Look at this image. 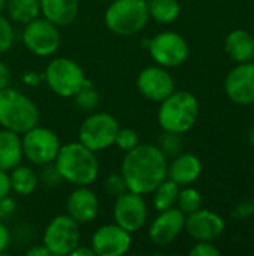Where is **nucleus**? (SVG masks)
Listing matches in <instances>:
<instances>
[{
    "label": "nucleus",
    "instance_id": "f257e3e1",
    "mask_svg": "<svg viewBox=\"0 0 254 256\" xmlns=\"http://www.w3.org/2000/svg\"><path fill=\"white\" fill-rule=\"evenodd\" d=\"M121 176L129 190L151 194L168 176V158L154 144H138L126 152Z\"/></svg>",
    "mask_w": 254,
    "mask_h": 256
},
{
    "label": "nucleus",
    "instance_id": "f03ea898",
    "mask_svg": "<svg viewBox=\"0 0 254 256\" xmlns=\"http://www.w3.org/2000/svg\"><path fill=\"white\" fill-rule=\"evenodd\" d=\"M54 164L63 180L75 186H88L99 174L96 152L90 150L79 141L61 146Z\"/></svg>",
    "mask_w": 254,
    "mask_h": 256
},
{
    "label": "nucleus",
    "instance_id": "7ed1b4c3",
    "mask_svg": "<svg viewBox=\"0 0 254 256\" xmlns=\"http://www.w3.org/2000/svg\"><path fill=\"white\" fill-rule=\"evenodd\" d=\"M199 116L198 99L189 92H172L160 102L157 120L163 130L184 134L193 128Z\"/></svg>",
    "mask_w": 254,
    "mask_h": 256
},
{
    "label": "nucleus",
    "instance_id": "20e7f679",
    "mask_svg": "<svg viewBox=\"0 0 254 256\" xmlns=\"http://www.w3.org/2000/svg\"><path fill=\"white\" fill-rule=\"evenodd\" d=\"M39 123V110L36 104L13 88L0 90V126L19 135Z\"/></svg>",
    "mask_w": 254,
    "mask_h": 256
},
{
    "label": "nucleus",
    "instance_id": "39448f33",
    "mask_svg": "<svg viewBox=\"0 0 254 256\" xmlns=\"http://www.w3.org/2000/svg\"><path fill=\"white\" fill-rule=\"evenodd\" d=\"M150 20L147 0H114L105 12L106 27L120 36H132L145 28Z\"/></svg>",
    "mask_w": 254,
    "mask_h": 256
},
{
    "label": "nucleus",
    "instance_id": "423d86ee",
    "mask_svg": "<svg viewBox=\"0 0 254 256\" xmlns=\"http://www.w3.org/2000/svg\"><path fill=\"white\" fill-rule=\"evenodd\" d=\"M48 87L61 98H73L88 81L82 68L72 58L58 57L49 62L43 75Z\"/></svg>",
    "mask_w": 254,
    "mask_h": 256
},
{
    "label": "nucleus",
    "instance_id": "0eeeda50",
    "mask_svg": "<svg viewBox=\"0 0 254 256\" xmlns=\"http://www.w3.org/2000/svg\"><path fill=\"white\" fill-rule=\"evenodd\" d=\"M22 156L34 165H46L55 160L61 147L55 132L39 124L22 134Z\"/></svg>",
    "mask_w": 254,
    "mask_h": 256
},
{
    "label": "nucleus",
    "instance_id": "6e6552de",
    "mask_svg": "<svg viewBox=\"0 0 254 256\" xmlns=\"http://www.w3.org/2000/svg\"><path fill=\"white\" fill-rule=\"evenodd\" d=\"M120 124L109 112L90 114L79 128V142L93 152H102L115 141Z\"/></svg>",
    "mask_w": 254,
    "mask_h": 256
},
{
    "label": "nucleus",
    "instance_id": "1a4fd4ad",
    "mask_svg": "<svg viewBox=\"0 0 254 256\" xmlns=\"http://www.w3.org/2000/svg\"><path fill=\"white\" fill-rule=\"evenodd\" d=\"M79 224L69 214H58L45 228L43 246L54 256L70 255L79 244Z\"/></svg>",
    "mask_w": 254,
    "mask_h": 256
},
{
    "label": "nucleus",
    "instance_id": "9d476101",
    "mask_svg": "<svg viewBox=\"0 0 254 256\" xmlns=\"http://www.w3.org/2000/svg\"><path fill=\"white\" fill-rule=\"evenodd\" d=\"M22 42L25 48L37 57L52 56L61 42L58 27L46 18L36 16L25 22L22 30Z\"/></svg>",
    "mask_w": 254,
    "mask_h": 256
},
{
    "label": "nucleus",
    "instance_id": "9b49d317",
    "mask_svg": "<svg viewBox=\"0 0 254 256\" xmlns=\"http://www.w3.org/2000/svg\"><path fill=\"white\" fill-rule=\"evenodd\" d=\"M148 50L153 60L163 68H178L189 56L186 39L174 32H162L148 39Z\"/></svg>",
    "mask_w": 254,
    "mask_h": 256
},
{
    "label": "nucleus",
    "instance_id": "f8f14e48",
    "mask_svg": "<svg viewBox=\"0 0 254 256\" xmlns=\"http://www.w3.org/2000/svg\"><path fill=\"white\" fill-rule=\"evenodd\" d=\"M147 216L148 212L144 195L126 190L124 194L115 198L114 220L117 225L129 231L130 234L139 231L145 225Z\"/></svg>",
    "mask_w": 254,
    "mask_h": 256
},
{
    "label": "nucleus",
    "instance_id": "ddd939ff",
    "mask_svg": "<svg viewBox=\"0 0 254 256\" xmlns=\"http://www.w3.org/2000/svg\"><path fill=\"white\" fill-rule=\"evenodd\" d=\"M132 234L117 224L102 225L91 237V249L96 256H121L129 252Z\"/></svg>",
    "mask_w": 254,
    "mask_h": 256
},
{
    "label": "nucleus",
    "instance_id": "4468645a",
    "mask_svg": "<svg viewBox=\"0 0 254 256\" xmlns=\"http://www.w3.org/2000/svg\"><path fill=\"white\" fill-rule=\"evenodd\" d=\"M136 87L139 93L148 100L162 102L175 90V82L166 68L150 66L139 72Z\"/></svg>",
    "mask_w": 254,
    "mask_h": 256
},
{
    "label": "nucleus",
    "instance_id": "2eb2a0df",
    "mask_svg": "<svg viewBox=\"0 0 254 256\" xmlns=\"http://www.w3.org/2000/svg\"><path fill=\"white\" fill-rule=\"evenodd\" d=\"M226 94L238 105L254 104V63L244 62L235 66L225 81Z\"/></svg>",
    "mask_w": 254,
    "mask_h": 256
},
{
    "label": "nucleus",
    "instance_id": "dca6fc26",
    "mask_svg": "<svg viewBox=\"0 0 254 256\" xmlns=\"http://www.w3.org/2000/svg\"><path fill=\"white\" fill-rule=\"evenodd\" d=\"M184 224L186 214L178 207L163 210L150 225V240L157 246H168L181 234V231L184 230Z\"/></svg>",
    "mask_w": 254,
    "mask_h": 256
},
{
    "label": "nucleus",
    "instance_id": "f3484780",
    "mask_svg": "<svg viewBox=\"0 0 254 256\" xmlns=\"http://www.w3.org/2000/svg\"><path fill=\"white\" fill-rule=\"evenodd\" d=\"M184 228L198 242H214L225 231V220L210 210H196L186 218Z\"/></svg>",
    "mask_w": 254,
    "mask_h": 256
},
{
    "label": "nucleus",
    "instance_id": "a211bd4d",
    "mask_svg": "<svg viewBox=\"0 0 254 256\" xmlns=\"http://www.w3.org/2000/svg\"><path fill=\"white\" fill-rule=\"evenodd\" d=\"M67 214L78 224H90L99 214V200L88 186H76L66 201Z\"/></svg>",
    "mask_w": 254,
    "mask_h": 256
},
{
    "label": "nucleus",
    "instance_id": "6ab92c4d",
    "mask_svg": "<svg viewBox=\"0 0 254 256\" xmlns=\"http://www.w3.org/2000/svg\"><path fill=\"white\" fill-rule=\"evenodd\" d=\"M202 172V164L198 156L192 153L177 156L171 165L168 164V178L175 182L178 186H187L199 178Z\"/></svg>",
    "mask_w": 254,
    "mask_h": 256
},
{
    "label": "nucleus",
    "instance_id": "aec40b11",
    "mask_svg": "<svg viewBox=\"0 0 254 256\" xmlns=\"http://www.w3.org/2000/svg\"><path fill=\"white\" fill-rule=\"evenodd\" d=\"M39 4L43 18L57 27L73 22L79 8L78 0H39Z\"/></svg>",
    "mask_w": 254,
    "mask_h": 256
},
{
    "label": "nucleus",
    "instance_id": "412c9836",
    "mask_svg": "<svg viewBox=\"0 0 254 256\" xmlns=\"http://www.w3.org/2000/svg\"><path fill=\"white\" fill-rule=\"evenodd\" d=\"M22 159V144L19 134L1 129L0 130V170L9 172L19 165Z\"/></svg>",
    "mask_w": 254,
    "mask_h": 256
},
{
    "label": "nucleus",
    "instance_id": "4be33fe9",
    "mask_svg": "<svg viewBox=\"0 0 254 256\" xmlns=\"http://www.w3.org/2000/svg\"><path fill=\"white\" fill-rule=\"evenodd\" d=\"M225 50L238 63L250 62L254 57V38L243 28L234 30L225 40Z\"/></svg>",
    "mask_w": 254,
    "mask_h": 256
},
{
    "label": "nucleus",
    "instance_id": "5701e85b",
    "mask_svg": "<svg viewBox=\"0 0 254 256\" xmlns=\"http://www.w3.org/2000/svg\"><path fill=\"white\" fill-rule=\"evenodd\" d=\"M9 182H10V190H13L16 195L27 196L36 190L39 178L31 168L18 165L9 171Z\"/></svg>",
    "mask_w": 254,
    "mask_h": 256
},
{
    "label": "nucleus",
    "instance_id": "b1692460",
    "mask_svg": "<svg viewBox=\"0 0 254 256\" xmlns=\"http://www.w3.org/2000/svg\"><path fill=\"white\" fill-rule=\"evenodd\" d=\"M147 6L150 18L160 24L174 22L181 12L180 3L177 0H150L147 2Z\"/></svg>",
    "mask_w": 254,
    "mask_h": 256
},
{
    "label": "nucleus",
    "instance_id": "393cba45",
    "mask_svg": "<svg viewBox=\"0 0 254 256\" xmlns=\"http://www.w3.org/2000/svg\"><path fill=\"white\" fill-rule=\"evenodd\" d=\"M153 206L157 212L168 210L177 204V198L180 194V186L171 178H165L153 192Z\"/></svg>",
    "mask_w": 254,
    "mask_h": 256
},
{
    "label": "nucleus",
    "instance_id": "a878e982",
    "mask_svg": "<svg viewBox=\"0 0 254 256\" xmlns=\"http://www.w3.org/2000/svg\"><path fill=\"white\" fill-rule=\"evenodd\" d=\"M6 9L9 16L16 22H28L39 16V0H6Z\"/></svg>",
    "mask_w": 254,
    "mask_h": 256
},
{
    "label": "nucleus",
    "instance_id": "bb28decb",
    "mask_svg": "<svg viewBox=\"0 0 254 256\" xmlns=\"http://www.w3.org/2000/svg\"><path fill=\"white\" fill-rule=\"evenodd\" d=\"M73 98L75 105L82 111H93L99 104V93L94 90L90 81H87Z\"/></svg>",
    "mask_w": 254,
    "mask_h": 256
},
{
    "label": "nucleus",
    "instance_id": "cd10ccee",
    "mask_svg": "<svg viewBox=\"0 0 254 256\" xmlns=\"http://www.w3.org/2000/svg\"><path fill=\"white\" fill-rule=\"evenodd\" d=\"M177 206L178 208L184 213V214H190L196 210L201 208L202 206V196L196 189L192 188H186L178 194L177 198Z\"/></svg>",
    "mask_w": 254,
    "mask_h": 256
},
{
    "label": "nucleus",
    "instance_id": "c85d7f7f",
    "mask_svg": "<svg viewBox=\"0 0 254 256\" xmlns=\"http://www.w3.org/2000/svg\"><path fill=\"white\" fill-rule=\"evenodd\" d=\"M157 147L165 153L166 158L168 156H177L181 152V147H183V141H181L180 134L163 130V134L159 138Z\"/></svg>",
    "mask_w": 254,
    "mask_h": 256
},
{
    "label": "nucleus",
    "instance_id": "c756f323",
    "mask_svg": "<svg viewBox=\"0 0 254 256\" xmlns=\"http://www.w3.org/2000/svg\"><path fill=\"white\" fill-rule=\"evenodd\" d=\"M114 144H117V147L123 152H129L133 147H136L139 144V138L136 130L130 129V128H120L115 136Z\"/></svg>",
    "mask_w": 254,
    "mask_h": 256
},
{
    "label": "nucleus",
    "instance_id": "7c9ffc66",
    "mask_svg": "<svg viewBox=\"0 0 254 256\" xmlns=\"http://www.w3.org/2000/svg\"><path fill=\"white\" fill-rule=\"evenodd\" d=\"M13 45V28L7 18L0 14V54L10 50Z\"/></svg>",
    "mask_w": 254,
    "mask_h": 256
},
{
    "label": "nucleus",
    "instance_id": "2f4dec72",
    "mask_svg": "<svg viewBox=\"0 0 254 256\" xmlns=\"http://www.w3.org/2000/svg\"><path fill=\"white\" fill-rule=\"evenodd\" d=\"M40 180L45 186L48 188H57L63 180L61 174L58 172L57 166L54 162L51 164H46V165H42V171H40Z\"/></svg>",
    "mask_w": 254,
    "mask_h": 256
},
{
    "label": "nucleus",
    "instance_id": "473e14b6",
    "mask_svg": "<svg viewBox=\"0 0 254 256\" xmlns=\"http://www.w3.org/2000/svg\"><path fill=\"white\" fill-rule=\"evenodd\" d=\"M105 190H106V194L117 198L129 189H127V184L121 174H111L105 182Z\"/></svg>",
    "mask_w": 254,
    "mask_h": 256
},
{
    "label": "nucleus",
    "instance_id": "72a5a7b5",
    "mask_svg": "<svg viewBox=\"0 0 254 256\" xmlns=\"http://www.w3.org/2000/svg\"><path fill=\"white\" fill-rule=\"evenodd\" d=\"M192 256H220V250L211 244V242H199L198 244H195V248H192L190 250Z\"/></svg>",
    "mask_w": 254,
    "mask_h": 256
},
{
    "label": "nucleus",
    "instance_id": "f704fd0d",
    "mask_svg": "<svg viewBox=\"0 0 254 256\" xmlns=\"http://www.w3.org/2000/svg\"><path fill=\"white\" fill-rule=\"evenodd\" d=\"M13 212H15V201L9 196L3 198L0 201V220L9 218Z\"/></svg>",
    "mask_w": 254,
    "mask_h": 256
},
{
    "label": "nucleus",
    "instance_id": "c9c22d12",
    "mask_svg": "<svg viewBox=\"0 0 254 256\" xmlns=\"http://www.w3.org/2000/svg\"><path fill=\"white\" fill-rule=\"evenodd\" d=\"M10 194V182H9V174L6 171L0 170V201Z\"/></svg>",
    "mask_w": 254,
    "mask_h": 256
},
{
    "label": "nucleus",
    "instance_id": "e433bc0d",
    "mask_svg": "<svg viewBox=\"0 0 254 256\" xmlns=\"http://www.w3.org/2000/svg\"><path fill=\"white\" fill-rule=\"evenodd\" d=\"M10 242V232L7 230V226L0 220V255L4 254V250L7 249Z\"/></svg>",
    "mask_w": 254,
    "mask_h": 256
},
{
    "label": "nucleus",
    "instance_id": "4c0bfd02",
    "mask_svg": "<svg viewBox=\"0 0 254 256\" xmlns=\"http://www.w3.org/2000/svg\"><path fill=\"white\" fill-rule=\"evenodd\" d=\"M254 213V201L253 202H247V204H243L240 206L235 212H234V216L237 219H244L247 216H252Z\"/></svg>",
    "mask_w": 254,
    "mask_h": 256
},
{
    "label": "nucleus",
    "instance_id": "58836bf2",
    "mask_svg": "<svg viewBox=\"0 0 254 256\" xmlns=\"http://www.w3.org/2000/svg\"><path fill=\"white\" fill-rule=\"evenodd\" d=\"M9 81H10V70L9 68L0 60V90L9 87Z\"/></svg>",
    "mask_w": 254,
    "mask_h": 256
},
{
    "label": "nucleus",
    "instance_id": "ea45409f",
    "mask_svg": "<svg viewBox=\"0 0 254 256\" xmlns=\"http://www.w3.org/2000/svg\"><path fill=\"white\" fill-rule=\"evenodd\" d=\"M25 254L28 256H51V252H49L43 244H40V246H33V248H30Z\"/></svg>",
    "mask_w": 254,
    "mask_h": 256
},
{
    "label": "nucleus",
    "instance_id": "a19ab883",
    "mask_svg": "<svg viewBox=\"0 0 254 256\" xmlns=\"http://www.w3.org/2000/svg\"><path fill=\"white\" fill-rule=\"evenodd\" d=\"M70 256H96L94 250L91 248H84V246H76L72 252H70Z\"/></svg>",
    "mask_w": 254,
    "mask_h": 256
},
{
    "label": "nucleus",
    "instance_id": "79ce46f5",
    "mask_svg": "<svg viewBox=\"0 0 254 256\" xmlns=\"http://www.w3.org/2000/svg\"><path fill=\"white\" fill-rule=\"evenodd\" d=\"M24 82L27 84H37L39 82V78L34 72H27L24 74Z\"/></svg>",
    "mask_w": 254,
    "mask_h": 256
},
{
    "label": "nucleus",
    "instance_id": "37998d69",
    "mask_svg": "<svg viewBox=\"0 0 254 256\" xmlns=\"http://www.w3.org/2000/svg\"><path fill=\"white\" fill-rule=\"evenodd\" d=\"M6 9V0H0V14Z\"/></svg>",
    "mask_w": 254,
    "mask_h": 256
},
{
    "label": "nucleus",
    "instance_id": "c03bdc74",
    "mask_svg": "<svg viewBox=\"0 0 254 256\" xmlns=\"http://www.w3.org/2000/svg\"><path fill=\"white\" fill-rule=\"evenodd\" d=\"M250 142H252V146L254 147V128L252 129V132H250Z\"/></svg>",
    "mask_w": 254,
    "mask_h": 256
}]
</instances>
